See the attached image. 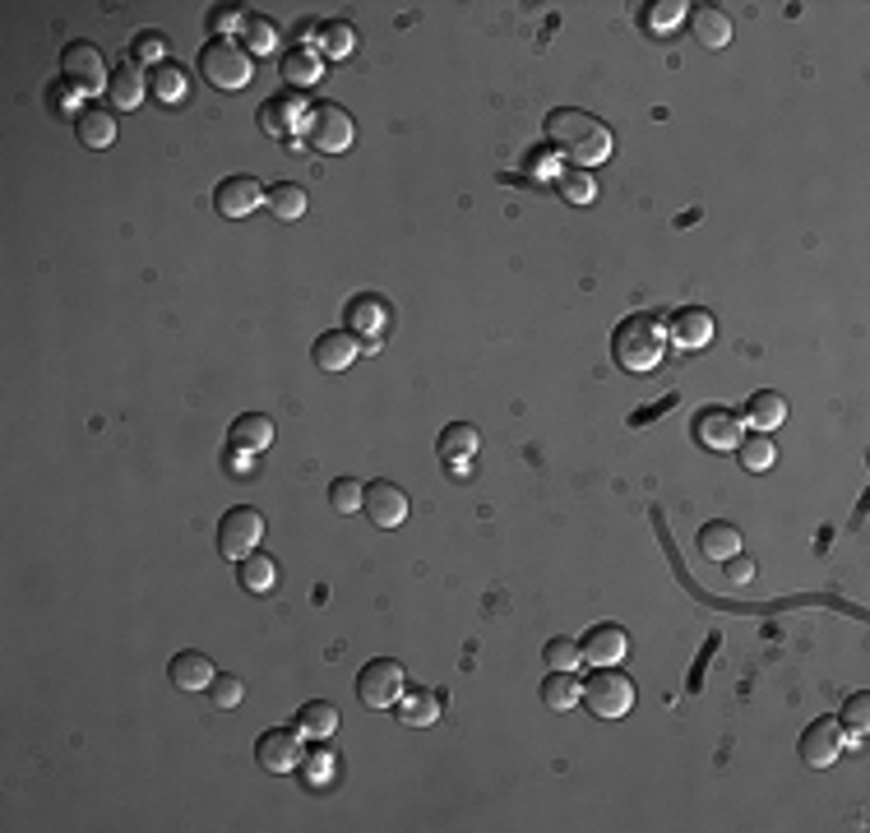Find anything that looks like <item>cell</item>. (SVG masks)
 Listing matches in <instances>:
<instances>
[{
  "label": "cell",
  "mask_w": 870,
  "mask_h": 833,
  "mask_svg": "<svg viewBox=\"0 0 870 833\" xmlns=\"http://www.w3.org/2000/svg\"><path fill=\"white\" fill-rule=\"evenodd\" d=\"M241 24H246V14H241L236 5H218V10H208V33H214V38H228V33H241Z\"/></svg>",
  "instance_id": "b9f144b4"
},
{
  "label": "cell",
  "mask_w": 870,
  "mask_h": 833,
  "mask_svg": "<svg viewBox=\"0 0 870 833\" xmlns=\"http://www.w3.org/2000/svg\"><path fill=\"white\" fill-rule=\"evenodd\" d=\"M208 694H214V708H236L241 700H246V685H241V676H228V671H218L214 676V685H208Z\"/></svg>",
  "instance_id": "60d3db41"
},
{
  "label": "cell",
  "mask_w": 870,
  "mask_h": 833,
  "mask_svg": "<svg viewBox=\"0 0 870 833\" xmlns=\"http://www.w3.org/2000/svg\"><path fill=\"white\" fill-rule=\"evenodd\" d=\"M306 778H310V783H329V778H334V755H329V751H316V755H310V764H306Z\"/></svg>",
  "instance_id": "f6af8a7d"
},
{
  "label": "cell",
  "mask_w": 870,
  "mask_h": 833,
  "mask_svg": "<svg viewBox=\"0 0 870 833\" xmlns=\"http://www.w3.org/2000/svg\"><path fill=\"white\" fill-rule=\"evenodd\" d=\"M75 134L84 149H112L116 144V116L102 112V107H84L75 116Z\"/></svg>",
  "instance_id": "d4e9b609"
},
{
  "label": "cell",
  "mask_w": 870,
  "mask_h": 833,
  "mask_svg": "<svg viewBox=\"0 0 870 833\" xmlns=\"http://www.w3.org/2000/svg\"><path fill=\"white\" fill-rule=\"evenodd\" d=\"M361 500H367V486H361L357 477H334L329 482V505H334L338 514H357Z\"/></svg>",
  "instance_id": "8d00e7d4"
},
{
  "label": "cell",
  "mask_w": 870,
  "mask_h": 833,
  "mask_svg": "<svg viewBox=\"0 0 870 833\" xmlns=\"http://www.w3.org/2000/svg\"><path fill=\"white\" fill-rule=\"evenodd\" d=\"M228 445L236 449V454H259V449L273 445V422L265 412H241V416H232V426H228Z\"/></svg>",
  "instance_id": "e0dca14e"
},
{
  "label": "cell",
  "mask_w": 870,
  "mask_h": 833,
  "mask_svg": "<svg viewBox=\"0 0 870 833\" xmlns=\"http://www.w3.org/2000/svg\"><path fill=\"white\" fill-rule=\"evenodd\" d=\"M477 449H482V436H477L473 422H449V426L440 431V440H435V454H440L445 463H455V467L473 463Z\"/></svg>",
  "instance_id": "44dd1931"
},
{
  "label": "cell",
  "mask_w": 870,
  "mask_h": 833,
  "mask_svg": "<svg viewBox=\"0 0 870 833\" xmlns=\"http://www.w3.org/2000/svg\"><path fill=\"white\" fill-rule=\"evenodd\" d=\"M667 353V324L649 316V310H635L625 316L612 334V357L620 361L625 371H653Z\"/></svg>",
  "instance_id": "7a4b0ae2"
},
{
  "label": "cell",
  "mask_w": 870,
  "mask_h": 833,
  "mask_svg": "<svg viewBox=\"0 0 870 833\" xmlns=\"http://www.w3.org/2000/svg\"><path fill=\"white\" fill-rule=\"evenodd\" d=\"M686 20H690L694 42L708 51H722L732 42V20H727V10H718V5H694V10H686Z\"/></svg>",
  "instance_id": "2e32d148"
},
{
  "label": "cell",
  "mask_w": 870,
  "mask_h": 833,
  "mask_svg": "<svg viewBox=\"0 0 870 833\" xmlns=\"http://www.w3.org/2000/svg\"><path fill=\"white\" fill-rule=\"evenodd\" d=\"M241 47H251V56H269V51H278V28L265 20V14H246V24H241Z\"/></svg>",
  "instance_id": "e575fe53"
},
{
  "label": "cell",
  "mask_w": 870,
  "mask_h": 833,
  "mask_svg": "<svg viewBox=\"0 0 870 833\" xmlns=\"http://www.w3.org/2000/svg\"><path fill=\"white\" fill-rule=\"evenodd\" d=\"M214 204L222 218H251L259 204H265V190H259L255 177H222L214 185Z\"/></svg>",
  "instance_id": "4fadbf2b"
},
{
  "label": "cell",
  "mask_w": 870,
  "mask_h": 833,
  "mask_svg": "<svg viewBox=\"0 0 870 833\" xmlns=\"http://www.w3.org/2000/svg\"><path fill=\"white\" fill-rule=\"evenodd\" d=\"M547 144L579 171L612 158V130L593 112H579V107H555L547 116Z\"/></svg>",
  "instance_id": "6da1fadb"
},
{
  "label": "cell",
  "mask_w": 870,
  "mask_h": 833,
  "mask_svg": "<svg viewBox=\"0 0 870 833\" xmlns=\"http://www.w3.org/2000/svg\"><path fill=\"white\" fill-rule=\"evenodd\" d=\"M380 324H385L380 297H353V302H347V329H353V334H361V329H367V334H375Z\"/></svg>",
  "instance_id": "d590c367"
},
{
  "label": "cell",
  "mask_w": 870,
  "mask_h": 833,
  "mask_svg": "<svg viewBox=\"0 0 870 833\" xmlns=\"http://www.w3.org/2000/svg\"><path fill=\"white\" fill-rule=\"evenodd\" d=\"M394 708H398V718H404L408 727H431V722H440L445 700L435 690H426V685H412V690H404V700H398Z\"/></svg>",
  "instance_id": "7402d4cb"
},
{
  "label": "cell",
  "mask_w": 870,
  "mask_h": 833,
  "mask_svg": "<svg viewBox=\"0 0 870 833\" xmlns=\"http://www.w3.org/2000/svg\"><path fill=\"white\" fill-rule=\"evenodd\" d=\"M361 510H367L375 528H398L408 518V496H404V486H394V482H367Z\"/></svg>",
  "instance_id": "7c38bea8"
},
{
  "label": "cell",
  "mask_w": 870,
  "mask_h": 833,
  "mask_svg": "<svg viewBox=\"0 0 870 833\" xmlns=\"http://www.w3.org/2000/svg\"><path fill=\"white\" fill-rule=\"evenodd\" d=\"M579 700L588 704V714H598V718H625L635 708V681L625 671H616V667H598L588 681L579 685Z\"/></svg>",
  "instance_id": "277c9868"
},
{
  "label": "cell",
  "mask_w": 870,
  "mask_h": 833,
  "mask_svg": "<svg viewBox=\"0 0 870 833\" xmlns=\"http://www.w3.org/2000/svg\"><path fill=\"white\" fill-rule=\"evenodd\" d=\"M741 551V533L732 524H722V518H713V524L700 528V555H708V561H732V555Z\"/></svg>",
  "instance_id": "4316f807"
},
{
  "label": "cell",
  "mask_w": 870,
  "mask_h": 833,
  "mask_svg": "<svg viewBox=\"0 0 870 833\" xmlns=\"http://www.w3.org/2000/svg\"><path fill=\"white\" fill-rule=\"evenodd\" d=\"M686 10H690L686 0H657V5L643 10V24H649L653 33H667V28H676L686 20Z\"/></svg>",
  "instance_id": "ab89813d"
},
{
  "label": "cell",
  "mask_w": 870,
  "mask_h": 833,
  "mask_svg": "<svg viewBox=\"0 0 870 833\" xmlns=\"http://www.w3.org/2000/svg\"><path fill=\"white\" fill-rule=\"evenodd\" d=\"M408 690V671L398 667V657H371L357 676V700L367 708H394Z\"/></svg>",
  "instance_id": "8992f818"
},
{
  "label": "cell",
  "mask_w": 870,
  "mask_h": 833,
  "mask_svg": "<svg viewBox=\"0 0 870 833\" xmlns=\"http://www.w3.org/2000/svg\"><path fill=\"white\" fill-rule=\"evenodd\" d=\"M302 130H306V144L316 153H347L353 149V116H347L338 102H316V107H306Z\"/></svg>",
  "instance_id": "5b68a950"
},
{
  "label": "cell",
  "mask_w": 870,
  "mask_h": 833,
  "mask_svg": "<svg viewBox=\"0 0 870 833\" xmlns=\"http://www.w3.org/2000/svg\"><path fill=\"white\" fill-rule=\"evenodd\" d=\"M667 334H671L676 347H686V353H694V347H708L713 316H708V310H700V306H686V310H676V316H671Z\"/></svg>",
  "instance_id": "ffe728a7"
},
{
  "label": "cell",
  "mask_w": 870,
  "mask_h": 833,
  "mask_svg": "<svg viewBox=\"0 0 870 833\" xmlns=\"http://www.w3.org/2000/svg\"><path fill=\"white\" fill-rule=\"evenodd\" d=\"M741 422H751L755 431H778L782 422H788V398L782 394H773V389H759V394H751V403H745V412H741Z\"/></svg>",
  "instance_id": "603a6c76"
},
{
  "label": "cell",
  "mask_w": 870,
  "mask_h": 833,
  "mask_svg": "<svg viewBox=\"0 0 870 833\" xmlns=\"http://www.w3.org/2000/svg\"><path fill=\"white\" fill-rule=\"evenodd\" d=\"M236 579H241V588H251V593H269L273 579H278V569H273V561H269L265 551H251L246 561L236 565Z\"/></svg>",
  "instance_id": "d6a6232c"
},
{
  "label": "cell",
  "mask_w": 870,
  "mask_h": 833,
  "mask_svg": "<svg viewBox=\"0 0 870 833\" xmlns=\"http://www.w3.org/2000/svg\"><path fill=\"white\" fill-rule=\"evenodd\" d=\"M163 51H167V38H163V33H139V38L130 42L135 65H144V61H158V65H163Z\"/></svg>",
  "instance_id": "7bdbcfd3"
},
{
  "label": "cell",
  "mask_w": 870,
  "mask_h": 833,
  "mask_svg": "<svg viewBox=\"0 0 870 833\" xmlns=\"http://www.w3.org/2000/svg\"><path fill=\"white\" fill-rule=\"evenodd\" d=\"M357 353H361V338L357 334H347V329H329V334L316 338V353H310V357H316L320 371H347Z\"/></svg>",
  "instance_id": "d6986e66"
},
{
  "label": "cell",
  "mask_w": 870,
  "mask_h": 833,
  "mask_svg": "<svg viewBox=\"0 0 870 833\" xmlns=\"http://www.w3.org/2000/svg\"><path fill=\"white\" fill-rule=\"evenodd\" d=\"M149 89H153V98H158V102H181V98L190 93V79H185V69H181V65L163 61L158 69H153Z\"/></svg>",
  "instance_id": "836d02e7"
},
{
  "label": "cell",
  "mask_w": 870,
  "mask_h": 833,
  "mask_svg": "<svg viewBox=\"0 0 870 833\" xmlns=\"http://www.w3.org/2000/svg\"><path fill=\"white\" fill-rule=\"evenodd\" d=\"M334 727H338V708L324 704V700L306 704L302 714H297V732L310 736V741H329V736H334Z\"/></svg>",
  "instance_id": "83f0119b"
},
{
  "label": "cell",
  "mask_w": 870,
  "mask_h": 833,
  "mask_svg": "<svg viewBox=\"0 0 870 833\" xmlns=\"http://www.w3.org/2000/svg\"><path fill=\"white\" fill-rule=\"evenodd\" d=\"M542 657H547V667H551V671H574V667L584 663V649H579V639L561 635V639H551V644L542 649Z\"/></svg>",
  "instance_id": "f35d334b"
},
{
  "label": "cell",
  "mask_w": 870,
  "mask_h": 833,
  "mask_svg": "<svg viewBox=\"0 0 870 833\" xmlns=\"http://www.w3.org/2000/svg\"><path fill=\"white\" fill-rule=\"evenodd\" d=\"M741 412L732 408H704L700 416H694V440H700L704 449H713V454H732V449L741 445Z\"/></svg>",
  "instance_id": "30bf717a"
},
{
  "label": "cell",
  "mask_w": 870,
  "mask_h": 833,
  "mask_svg": "<svg viewBox=\"0 0 870 833\" xmlns=\"http://www.w3.org/2000/svg\"><path fill=\"white\" fill-rule=\"evenodd\" d=\"M316 38H320V56H324V61H347V56H353V47H357L353 24H343V20L320 24Z\"/></svg>",
  "instance_id": "f1b7e54d"
},
{
  "label": "cell",
  "mask_w": 870,
  "mask_h": 833,
  "mask_svg": "<svg viewBox=\"0 0 870 833\" xmlns=\"http://www.w3.org/2000/svg\"><path fill=\"white\" fill-rule=\"evenodd\" d=\"M584 657L593 667H616L620 657H625V649H630V635L620 630V625H593V630L584 635Z\"/></svg>",
  "instance_id": "9a60e30c"
},
{
  "label": "cell",
  "mask_w": 870,
  "mask_h": 833,
  "mask_svg": "<svg viewBox=\"0 0 870 833\" xmlns=\"http://www.w3.org/2000/svg\"><path fill=\"white\" fill-rule=\"evenodd\" d=\"M200 75L214 84V89H246L255 75V56L232 38H208V47L200 51Z\"/></svg>",
  "instance_id": "3957f363"
},
{
  "label": "cell",
  "mask_w": 870,
  "mask_h": 833,
  "mask_svg": "<svg viewBox=\"0 0 870 833\" xmlns=\"http://www.w3.org/2000/svg\"><path fill=\"white\" fill-rule=\"evenodd\" d=\"M302 732L297 727H269V732H259V741H255V759H259V769H269V773H292V769H302Z\"/></svg>",
  "instance_id": "9c48e42d"
},
{
  "label": "cell",
  "mask_w": 870,
  "mask_h": 833,
  "mask_svg": "<svg viewBox=\"0 0 870 833\" xmlns=\"http://www.w3.org/2000/svg\"><path fill=\"white\" fill-rule=\"evenodd\" d=\"M843 741H847L843 722L839 718H820V722H810L802 732V745H796V751H802V759L810 764V769H829V764H839Z\"/></svg>",
  "instance_id": "8fae6325"
},
{
  "label": "cell",
  "mask_w": 870,
  "mask_h": 833,
  "mask_svg": "<svg viewBox=\"0 0 870 833\" xmlns=\"http://www.w3.org/2000/svg\"><path fill=\"white\" fill-rule=\"evenodd\" d=\"M722 569H727V579H732V584H751L755 579V561H751V555H732V561H722Z\"/></svg>",
  "instance_id": "bcb514c9"
},
{
  "label": "cell",
  "mask_w": 870,
  "mask_h": 833,
  "mask_svg": "<svg viewBox=\"0 0 870 833\" xmlns=\"http://www.w3.org/2000/svg\"><path fill=\"white\" fill-rule=\"evenodd\" d=\"M542 704L551 714H565V708L579 704V681H574V671H551L542 681Z\"/></svg>",
  "instance_id": "1f68e13d"
},
{
  "label": "cell",
  "mask_w": 870,
  "mask_h": 833,
  "mask_svg": "<svg viewBox=\"0 0 870 833\" xmlns=\"http://www.w3.org/2000/svg\"><path fill=\"white\" fill-rule=\"evenodd\" d=\"M265 204H269V214H273V218L292 222V218H302V214H306V190H302V185H292V181H278L273 190H265Z\"/></svg>",
  "instance_id": "f546056e"
},
{
  "label": "cell",
  "mask_w": 870,
  "mask_h": 833,
  "mask_svg": "<svg viewBox=\"0 0 870 833\" xmlns=\"http://www.w3.org/2000/svg\"><path fill=\"white\" fill-rule=\"evenodd\" d=\"M320 75H324V56H320L316 47L287 51V61H283V84H292V89H310V84H320Z\"/></svg>",
  "instance_id": "484cf974"
},
{
  "label": "cell",
  "mask_w": 870,
  "mask_h": 833,
  "mask_svg": "<svg viewBox=\"0 0 870 833\" xmlns=\"http://www.w3.org/2000/svg\"><path fill=\"white\" fill-rule=\"evenodd\" d=\"M737 454H741V467H745V473H769V467L778 463V449H773V440L764 436V431H755V436H741Z\"/></svg>",
  "instance_id": "4dcf8cb0"
},
{
  "label": "cell",
  "mask_w": 870,
  "mask_h": 833,
  "mask_svg": "<svg viewBox=\"0 0 870 833\" xmlns=\"http://www.w3.org/2000/svg\"><path fill=\"white\" fill-rule=\"evenodd\" d=\"M69 102H75V89H56V93H51V107H69Z\"/></svg>",
  "instance_id": "7dc6e473"
},
{
  "label": "cell",
  "mask_w": 870,
  "mask_h": 833,
  "mask_svg": "<svg viewBox=\"0 0 870 833\" xmlns=\"http://www.w3.org/2000/svg\"><path fill=\"white\" fill-rule=\"evenodd\" d=\"M297 116H306V107H302V98L297 93H278V98H269L265 107H259V126H265V134L269 139H292V130L302 126Z\"/></svg>",
  "instance_id": "ac0fdd59"
},
{
  "label": "cell",
  "mask_w": 870,
  "mask_h": 833,
  "mask_svg": "<svg viewBox=\"0 0 870 833\" xmlns=\"http://www.w3.org/2000/svg\"><path fill=\"white\" fill-rule=\"evenodd\" d=\"M259 537H265V514L251 505H232L218 524V551L228 555V561H246Z\"/></svg>",
  "instance_id": "ba28073f"
},
{
  "label": "cell",
  "mask_w": 870,
  "mask_h": 833,
  "mask_svg": "<svg viewBox=\"0 0 870 833\" xmlns=\"http://www.w3.org/2000/svg\"><path fill=\"white\" fill-rule=\"evenodd\" d=\"M61 84L65 89H75V93H98V89H107L112 84V75H107V61H102V51L93 47V42H69L65 51H61Z\"/></svg>",
  "instance_id": "52a82bcc"
},
{
  "label": "cell",
  "mask_w": 870,
  "mask_h": 833,
  "mask_svg": "<svg viewBox=\"0 0 870 833\" xmlns=\"http://www.w3.org/2000/svg\"><path fill=\"white\" fill-rule=\"evenodd\" d=\"M167 676H171V685L177 690H208L214 685V676H218V667H214V657L208 653H200V649H185V653H177L167 663Z\"/></svg>",
  "instance_id": "5bb4252c"
},
{
  "label": "cell",
  "mask_w": 870,
  "mask_h": 833,
  "mask_svg": "<svg viewBox=\"0 0 870 833\" xmlns=\"http://www.w3.org/2000/svg\"><path fill=\"white\" fill-rule=\"evenodd\" d=\"M144 89H149V79L139 75V65H135V61H126V65H116V69H112L107 98H112V107H116V112H135V107H139V98H144Z\"/></svg>",
  "instance_id": "cb8c5ba5"
},
{
  "label": "cell",
  "mask_w": 870,
  "mask_h": 833,
  "mask_svg": "<svg viewBox=\"0 0 870 833\" xmlns=\"http://www.w3.org/2000/svg\"><path fill=\"white\" fill-rule=\"evenodd\" d=\"M843 732L852 736V741H866V727H870V694L866 690H857L852 700L843 704Z\"/></svg>",
  "instance_id": "74e56055"
},
{
  "label": "cell",
  "mask_w": 870,
  "mask_h": 833,
  "mask_svg": "<svg viewBox=\"0 0 870 833\" xmlns=\"http://www.w3.org/2000/svg\"><path fill=\"white\" fill-rule=\"evenodd\" d=\"M561 190H565V200H570V204H588V200L598 195V190H593V181H588V177H579V171H570V177H561Z\"/></svg>",
  "instance_id": "ee69618b"
}]
</instances>
